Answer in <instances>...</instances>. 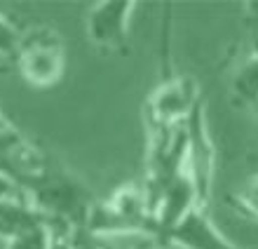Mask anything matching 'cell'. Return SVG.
<instances>
[{
    "label": "cell",
    "mask_w": 258,
    "mask_h": 249,
    "mask_svg": "<svg viewBox=\"0 0 258 249\" xmlns=\"http://www.w3.org/2000/svg\"><path fill=\"white\" fill-rule=\"evenodd\" d=\"M10 68L35 89H52L63 80L68 68V47L63 35L49 24L21 28Z\"/></svg>",
    "instance_id": "cell-2"
},
{
    "label": "cell",
    "mask_w": 258,
    "mask_h": 249,
    "mask_svg": "<svg viewBox=\"0 0 258 249\" xmlns=\"http://www.w3.org/2000/svg\"><path fill=\"white\" fill-rule=\"evenodd\" d=\"M19 35H21V28L14 24L10 17L0 12V57L3 59H12L14 49H17V42H19Z\"/></svg>",
    "instance_id": "cell-10"
},
{
    "label": "cell",
    "mask_w": 258,
    "mask_h": 249,
    "mask_svg": "<svg viewBox=\"0 0 258 249\" xmlns=\"http://www.w3.org/2000/svg\"><path fill=\"white\" fill-rule=\"evenodd\" d=\"M253 118H256V125H258V106L253 108Z\"/></svg>",
    "instance_id": "cell-13"
},
{
    "label": "cell",
    "mask_w": 258,
    "mask_h": 249,
    "mask_svg": "<svg viewBox=\"0 0 258 249\" xmlns=\"http://www.w3.org/2000/svg\"><path fill=\"white\" fill-rule=\"evenodd\" d=\"M185 148H183V169L190 179L200 207L207 209L211 200V183L216 172V146L211 139L209 122L204 106H200L183 125Z\"/></svg>",
    "instance_id": "cell-5"
},
{
    "label": "cell",
    "mask_w": 258,
    "mask_h": 249,
    "mask_svg": "<svg viewBox=\"0 0 258 249\" xmlns=\"http://www.w3.org/2000/svg\"><path fill=\"white\" fill-rule=\"evenodd\" d=\"M82 233L92 237L143 235L160 242L155 205L143 181L120 183L108 197L94 200Z\"/></svg>",
    "instance_id": "cell-1"
},
{
    "label": "cell",
    "mask_w": 258,
    "mask_h": 249,
    "mask_svg": "<svg viewBox=\"0 0 258 249\" xmlns=\"http://www.w3.org/2000/svg\"><path fill=\"white\" fill-rule=\"evenodd\" d=\"M200 106H204V101L197 80L188 73L174 71L167 61L157 85L143 104V127L181 129Z\"/></svg>",
    "instance_id": "cell-3"
},
{
    "label": "cell",
    "mask_w": 258,
    "mask_h": 249,
    "mask_svg": "<svg viewBox=\"0 0 258 249\" xmlns=\"http://www.w3.org/2000/svg\"><path fill=\"white\" fill-rule=\"evenodd\" d=\"M136 12V3L106 0L89 7L85 19V33L89 45L106 57H124L129 52L132 38V19Z\"/></svg>",
    "instance_id": "cell-4"
},
{
    "label": "cell",
    "mask_w": 258,
    "mask_h": 249,
    "mask_svg": "<svg viewBox=\"0 0 258 249\" xmlns=\"http://www.w3.org/2000/svg\"><path fill=\"white\" fill-rule=\"evenodd\" d=\"M5 249H49V223H40L5 242Z\"/></svg>",
    "instance_id": "cell-9"
},
{
    "label": "cell",
    "mask_w": 258,
    "mask_h": 249,
    "mask_svg": "<svg viewBox=\"0 0 258 249\" xmlns=\"http://www.w3.org/2000/svg\"><path fill=\"white\" fill-rule=\"evenodd\" d=\"M14 193H19V190L14 188V183L0 174V197H10V195H14Z\"/></svg>",
    "instance_id": "cell-12"
},
{
    "label": "cell",
    "mask_w": 258,
    "mask_h": 249,
    "mask_svg": "<svg viewBox=\"0 0 258 249\" xmlns=\"http://www.w3.org/2000/svg\"><path fill=\"white\" fill-rule=\"evenodd\" d=\"M164 244L176 249H242L214 223L207 209H192L164 237Z\"/></svg>",
    "instance_id": "cell-6"
},
{
    "label": "cell",
    "mask_w": 258,
    "mask_h": 249,
    "mask_svg": "<svg viewBox=\"0 0 258 249\" xmlns=\"http://www.w3.org/2000/svg\"><path fill=\"white\" fill-rule=\"evenodd\" d=\"M7 68H10V66H0V73H5Z\"/></svg>",
    "instance_id": "cell-14"
},
{
    "label": "cell",
    "mask_w": 258,
    "mask_h": 249,
    "mask_svg": "<svg viewBox=\"0 0 258 249\" xmlns=\"http://www.w3.org/2000/svg\"><path fill=\"white\" fill-rule=\"evenodd\" d=\"M228 200H230V207L237 214L258 223V174L249 176L235 193H230Z\"/></svg>",
    "instance_id": "cell-8"
},
{
    "label": "cell",
    "mask_w": 258,
    "mask_h": 249,
    "mask_svg": "<svg viewBox=\"0 0 258 249\" xmlns=\"http://www.w3.org/2000/svg\"><path fill=\"white\" fill-rule=\"evenodd\" d=\"M49 223V249H78V230L59 221H47Z\"/></svg>",
    "instance_id": "cell-11"
},
{
    "label": "cell",
    "mask_w": 258,
    "mask_h": 249,
    "mask_svg": "<svg viewBox=\"0 0 258 249\" xmlns=\"http://www.w3.org/2000/svg\"><path fill=\"white\" fill-rule=\"evenodd\" d=\"M230 94L232 101L242 108L258 106V47L251 54H246V59L235 68L230 80Z\"/></svg>",
    "instance_id": "cell-7"
}]
</instances>
